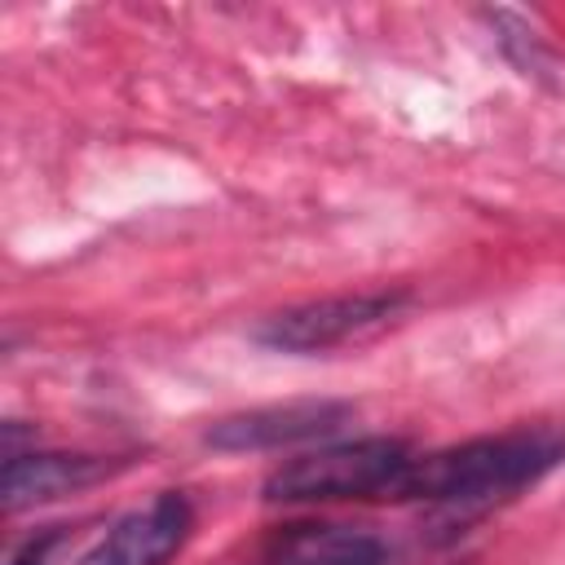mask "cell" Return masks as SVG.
I'll use <instances>...</instances> for the list:
<instances>
[{
    "label": "cell",
    "mask_w": 565,
    "mask_h": 565,
    "mask_svg": "<svg viewBox=\"0 0 565 565\" xmlns=\"http://www.w3.org/2000/svg\"><path fill=\"white\" fill-rule=\"evenodd\" d=\"M565 459V428H512L499 437H472L433 455H415L397 499L424 503L446 516H477L539 477H547Z\"/></svg>",
    "instance_id": "cell-1"
},
{
    "label": "cell",
    "mask_w": 565,
    "mask_h": 565,
    "mask_svg": "<svg viewBox=\"0 0 565 565\" xmlns=\"http://www.w3.org/2000/svg\"><path fill=\"white\" fill-rule=\"evenodd\" d=\"M411 446L397 437H358L305 450L265 477V503H344L397 499L411 468Z\"/></svg>",
    "instance_id": "cell-2"
},
{
    "label": "cell",
    "mask_w": 565,
    "mask_h": 565,
    "mask_svg": "<svg viewBox=\"0 0 565 565\" xmlns=\"http://www.w3.org/2000/svg\"><path fill=\"white\" fill-rule=\"evenodd\" d=\"M411 309V291H349V296H322L291 309H278L260 318L252 331L256 344L274 353H331L344 344H362L380 331H388Z\"/></svg>",
    "instance_id": "cell-3"
},
{
    "label": "cell",
    "mask_w": 565,
    "mask_h": 565,
    "mask_svg": "<svg viewBox=\"0 0 565 565\" xmlns=\"http://www.w3.org/2000/svg\"><path fill=\"white\" fill-rule=\"evenodd\" d=\"M353 419L349 402H331V397H300V402H274V406H252L238 415H225L207 428V446L212 450H282V446H305V441H322L331 433H340Z\"/></svg>",
    "instance_id": "cell-4"
},
{
    "label": "cell",
    "mask_w": 565,
    "mask_h": 565,
    "mask_svg": "<svg viewBox=\"0 0 565 565\" xmlns=\"http://www.w3.org/2000/svg\"><path fill=\"white\" fill-rule=\"evenodd\" d=\"M194 530V508L185 494L163 490L141 508L124 512L84 556L79 565H168Z\"/></svg>",
    "instance_id": "cell-5"
},
{
    "label": "cell",
    "mask_w": 565,
    "mask_h": 565,
    "mask_svg": "<svg viewBox=\"0 0 565 565\" xmlns=\"http://www.w3.org/2000/svg\"><path fill=\"white\" fill-rule=\"evenodd\" d=\"M124 468V459H102V455H66V450H26V455H9L4 459V508L22 512L62 494H79L106 477H115Z\"/></svg>",
    "instance_id": "cell-6"
},
{
    "label": "cell",
    "mask_w": 565,
    "mask_h": 565,
    "mask_svg": "<svg viewBox=\"0 0 565 565\" xmlns=\"http://www.w3.org/2000/svg\"><path fill=\"white\" fill-rule=\"evenodd\" d=\"M265 565H388V543L362 525L296 521L265 543Z\"/></svg>",
    "instance_id": "cell-7"
},
{
    "label": "cell",
    "mask_w": 565,
    "mask_h": 565,
    "mask_svg": "<svg viewBox=\"0 0 565 565\" xmlns=\"http://www.w3.org/2000/svg\"><path fill=\"white\" fill-rule=\"evenodd\" d=\"M62 547V530H40V534H31L13 556H9V565H53V552Z\"/></svg>",
    "instance_id": "cell-8"
}]
</instances>
